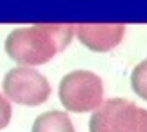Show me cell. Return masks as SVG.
Segmentation results:
<instances>
[{
    "label": "cell",
    "instance_id": "obj_1",
    "mask_svg": "<svg viewBox=\"0 0 147 132\" xmlns=\"http://www.w3.org/2000/svg\"><path fill=\"white\" fill-rule=\"evenodd\" d=\"M72 24H34L13 30L6 38L5 51L16 63L40 65L51 60L71 43Z\"/></svg>",
    "mask_w": 147,
    "mask_h": 132
},
{
    "label": "cell",
    "instance_id": "obj_2",
    "mask_svg": "<svg viewBox=\"0 0 147 132\" xmlns=\"http://www.w3.org/2000/svg\"><path fill=\"white\" fill-rule=\"evenodd\" d=\"M90 132H147V110L124 98L107 100L92 115Z\"/></svg>",
    "mask_w": 147,
    "mask_h": 132
},
{
    "label": "cell",
    "instance_id": "obj_3",
    "mask_svg": "<svg viewBox=\"0 0 147 132\" xmlns=\"http://www.w3.org/2000/svg\"><path fill=\"white\" fill-rule=\"evenodd\" d=\"M104 88L102 79L90 70H74L61 80L59 96L63 106L74 113H85L101 106Z\"/></svg>",
    "mask_w": 147,
    "mask_h": 132
},
{
    "label": "cell",
    "instance_id": "obj_4",
    "mask_svg": "<svg viewBox=\"0 0 147 132\" xmlns=\"http://www.w3.org/2000/svg\"><path fill=\"white\" fill-rule=\"evenodd\" d=\"M3 89L16 103L31 107L46 102L52 91L47 79L28 67L11 69L4 76Z\"/></svg>",
    "mask_w": 147,
    "mask_h": 132
},
{
    "label": "cell",
    "instance_id": "obj_5",
    "mask_svg": "<svg viewBox=\"0 0 147 132\" xmlns=\"http://www.w3.org/2000/svg\"><path fill=\"white\" fill-rule=\"evenodd\" d=\"M78 40L95 52H108L121 43L126 31L122 23H80L75 27Z\"/></svg>",
    "mask_w": 147,
    "mask_h": 132
},
{
    "label": "cell",
    "instance_id": "obj_6",
    "mask_svg": "<svg viewBox=\"0 0 147 132\" xmlns=\"http://www.w3.org/2000/svg\"><path fill=\"white\" fill-rule=\"evenodd\" d=\"M32 132H75V129L66 113L53 110L37 117Z\"/></svg>",
    "mask_w": 147,
    "mask_h": 132
},
{
    "label": "cell",
    "instance_id": "obj_7",
    "mask_svg": "<svg viewBox=\"0 0 147 132\" xmlns=\"http://www.w3.org/2000/svg\"><path fill=\"white\" fill-rule=\"evenodd\" d=\"M132 87L135 93L147 101V63L146 60L140 62L135 66L131 76Z\"/></svg>",
    "mask_w": 147,
    "mask_h": 132
},
{
    "label": "cell",
    "instance_id": "obj_8",
    "mask_svg": "<svg viewBox=\"0 0 147 132\" xmlns=\"http://www.w3.org/2000/svg\"><path fill=\"white\" fill-rule=\"evenodd\" d=\"M12 108L9 101L0 94V130L5 128L11 119Z\"/></svg>",
    "mask_w": 147,
    "mask_h": 132
},
{
    "label": "cell",
    "instance_id": "obj_9",
    "mask_svg": "<svg viewBox=\"0 0 147 132\" xmlns=\"http://www.w3.org/2000/svg\"><path fill=\"white\" fill-rule=\"evenodd\" d=\"M146 63H147V59H146Z\"/></svg>",
    "mask_w": 147,
    "mask_h": 132
}]
</instances>
